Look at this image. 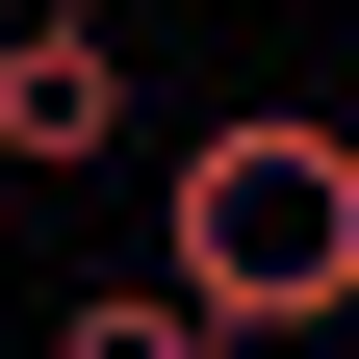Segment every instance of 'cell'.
Returning a JSON list of instances; mask_svg holds the SVG:
<instances>
[{
    "instance_id": "obj_1",
    "label": "cell",
    "mask_w": 359,
    "mask_h": 359,
    "mask_svg": "<svg viewBox=\"0 0 359 359\" xmlns=\"http://www.w3.org/2000/svg\"><path fill=\"white\" fill-rule=\"evenodd\" d=\"M154 283L205 308V334H359V128H334V103H231V128H180Z\"/></svg>"
},
{
    "instance_id": "obj_2",
    "label": "cell",
    "mask_w": 359,
    "mask_h": 359,
    "mask_svg": "<svg viewBox=\"0 0 359 359\" xmlns=\"http://www.w3.org/2000/svg\"><path fill=\"white\" fill-rule=\"evenodd\" d=\"M52 359H231V334H205L180 283H77V308H52Z\"/></svg>"
}]
</instances>
